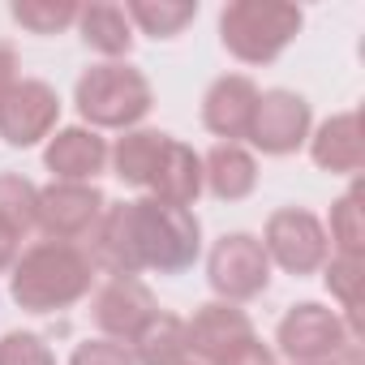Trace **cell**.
I'll return each instance as SVG.
<instances>
[{"label":"cell","instance_id":"cell-29","mask_svg":"<svg viewBox=\"0 0 365 365\" xmlns=\"http://www.w3.org/2000/svg\"><path fill=\"white\" fill-rule=\"evenodd\" d=\"M18 86V48L0 39V99Z\"/></svg>","mask_w":365,"mask_h":365},{"label":"cell","instance_id":"cell-20","mask_svg":"<svg viewBox=\"0 0 365 365\" xmlns=\"http://www.w3.org/2000/svg\"><path fill=\"white\" fill-rule=\"evenodd\" d=\"M168 138L172 133H159V129H129V133H120L116 146L108 150V163H112L116 180H125V185H133V190H146V180H150Z\"/></svg>","mask_w":365,"mask_h":365},{"label":"cell","instance_id":"cell-21","mask_svg":"<svg viewBox=\"0 0 365 365\" xmlns=\"http://www.w3.org/2000/svg\"><path fill=\"white\" fill-rule=\"evenodd\" d=\"M125 18H129V26H138L150 39H176L198 18V5L194 0H129Z\"/></svg>","mask_w":365,"mask_h":365},{"label":"cell","instance_id":"cell-32","mask_svg":"<svg viewBox=\"0 0 365 365\" xmlns=\"http://www.w3.org/2000/svg\"><path fill=\"white\" fill-rule=\"evenodd\" d=\"M180 365H202V361H194V356H190V361H180Z\"/></svg>","mask_w":365,"mask_h":365},{"label":"cell","instance_id":"cell-14","mask_svg":"<svg viewBox=\"0 0 365 365\" xmlns=\"http://www.w3.org/2000/svg\"><path fill=\"white\" fill-rule=\"evenodd\" d=\"M146 198L194 211V202L202 198V155L190 142L168 138L163 155H159V163H155V172L146 180Z\"/></svg>","mask_w":365,"mask_h":365},{"label":"cell","instance_id":"cell-1","mask_svg":"<svg viewBox=\"0 0 365 365\" xmlns=\"http://www.w3.org/2000/svg\"><path fill=\"white\" fill-rule=\"evenodd\" d=\"M91 267L108 275H180L202 254V224L185 207H168L155 198L116 202L103 211L95 232L86 237Z\"/></svg>","mask_w":365,"mask_h":365},{"label":"cell","instance_id":"cell-3","mask_svg":"<svg viewBox=\"0 0 365 365\" xmlns=\"http://www.w3.org/2000/svg\"><path fill=\"white\" fill-rule=\"evenodd\" d=\"M73 103H78V116L86 120V129L129 133L155 108V95H150V82H146L142 69H133L125 61H103V65H91L78 78Z\"/></svg>","mask_w":365,"mask_h":365},{"label":"cell","instance_id":"cell-11","mask_svg":"<svg viewBox=\"0 0 365 365\" xmlns=\"http://www.w3.org/2000/svg\"><path fill=\"white\" fill-rule=\"evenodd\" d=\"M159 314L155 292L138 275H112L95 297H91V322L103 331V339H133L150 318Z\"/></svg>","mask_w":365,"mask_h":365},{"label":"cell","instance_id":"cell-7","mask_svg":"<svg viewBox=\"0 0 365 365\" xmlns=\"http://www.w3.org/2000/svg\"><path fill=\"white\" fill-rule=\"evenodd\" d=\"M352 339H356V335L348 331V322H344L335 309L318 305V301L292 305V309L279 318V327H275V344H279V352H284L292 365H322V361H331L339 348H348Z\"/></svg>","mask_w":365,"mask_h":365},{"label":"cell","instance_id":"cell-18","mask_svg":"<svg viewBox=\"0 0 365 365\" xmlns=\"http://www.w3.org/2000/svg\"><path fill=\"white\" fill-rule=\"evenodd\" d=\"M78 35L91 52L108 56V61H120L129 56L133 48V26L125 18V5H108V0H91V5L78 9Z\"/></svg>","mask_w":365,"mask_h":365},{"label":"cell","instance_id":"cell-27","mask_svg":"<svg viewBox=\"0 0 365 365\" xmlns=\"http://www.w3.org/2000/svg\"><path fill=\"white\" fill-rule=\"evenodd\" d=\"M69 365H138L133 361V352H129V344H116V339H86V344H78L73 348V356H69Z\"/></svg>","mask_w":365,"mask_h":365},{"label":"cell","instance_id":"cell-2","mask_svg":"<svg viewBox=\"0 0 365 365\" xmlns=\"http://www.w3.org/2000/svg\"><path fill=\"white\" fill-rule=\"evenodd\" d=\"M9 271H14L9 275V297L31 314L69 309L95 284V267H91L86 250L65 245V241H39V245L22 250Z\"/></svg>","mask_w":365,"mask_h":365},{"label":"cell","instance_id":"cell-6","mask_svg":"<svg viewBox=\"0 0 365 365\" xmlns=\"http://www.w3.org/2000/svg\"><path fill=\"white\" fill-rule=\"evenodd\" d=\"M262 250L271 258V267L288 271V275H314L322 271V262L331 258V241H327V228L314 211L305 207H279L267 215V228H262Z\"/></svg>","mask_w":365,"mask_h":365},{"label":"cell","instance_id":"cell-22","mask_svg":"<svg viewBox=\"0 0 365 365\" xmlns=\"http://www.w3.org/2000/svg\"><path fill=\"white\" fill-rule=\"evenodd\" d=\"M35 211H39V185H31L18 172H0V232L22 241L35 232Z\"/></svg>","mask_w":365,"mask_h":365},{"label":"cell","instance_id":"cell-4","mask_svg":"<svg viewBox=\"0 0 365 365\" xmlns=\"http://www.w3.org/2000/svg\"><path fill=\"white\" fill-rule=\"evenodd\" d=\"M305 14L284 0H232L220 14V39L241 65H271L297 35Z\"/></svg>","mask_w":365,"mask_h":365},{"label":"cell","instance_id":"cell-23","mask_svg":"<svg viewBox=\"0 0 365 365\" xmlns=\"http://www.w3.org/2000/svg\"><path fill=\"white\" fill-rule=\"evenodd\" d=\"M322 284L327 292L339 301V318L348 322V331L361 339V258H344V254H331L322 262Z\"/></svg>","mask_w":365,"mask_h":365},{"label":"cell","instance_id":"cell-5","mask_svg":"<svg viewBox=\"0 0 365 365\" xmlns=\"http://www.w3.org/2000/svg\"><path fill=\"white\" fill-rule=\"evenodd\" d=\"M207 284L215 301H254L271 284V258L254 232H224L207 254Z\"/></svg>","mask_w":365,"mask_h":365},{"label":"cell","instance_id":"cell-24","mask_svg":"<svg viewBox=\"0 0 365 365\" xmlns=\"http://www.w3.org/2000/svg\"><path fill=\"white\" fill-rule=\"evenodd\" d=\"M78 9L82 5H73V0H14L9 18L31 35H61L78 22Z\"/></svg>","mask_w":365,"mask_h":365},{"label":"cell","instance_id":"cell-12","mask_svg":"<svg viewBox=\"0 0 365 365\" xmlns=\"http://www.w3.org/2000/svg\"><path fill=\"white\" fill-rule=\"evenodd\" d=\"M185 335H190V356L202 361V365H215L224 361L237 344H245L254 331L250 314L232 301H207L194 309V318L185 322Z\"/></svg>","mask_w":365,"mask_h":365},{"label":"cell","instance_id":"cell-28","mask_svg":"<svg viewBox=\"0 0 365 365\" xmlns=\"http://www.w3.org/2000/svg\"><path fill=\"white\" fill-rule=\"evenodd\" d=\"M215 365H279L275 361V348L271 344H262L258 335H250L245 344H237L224 361H215Z\"/></svg>","mask_w":365,"mask_h":365},{"label":"cell","instance_id":"cell-26","mask_svg":"<svg viewBox=\"0 0 365 365\" xmlns=\"http://www.w3.org/2000/svg\"><path fill=\"white\" fill-rule=\"evenodd\" d=\"M0 365H56L52 348L35 331H9L0 339Z\"/></svg>","mask_w":365,"mask_h":365},{"label":"cell","instance_id":"cell-15","mask_svg":"<svg viewBox=\"0 0 365 365\" xmlns=\"http://www.w3.org/2000/svg\"><path fill=\"white\" fill-rule=\"evenodd\" d=\"M108 142L86 129V125H69V129H56L48 138V150H43V163L56 180H73V185H95V176L108 168Z\"/></svg>","mask_w":365,"mask_h":365},{"label":"cell","instance_id":"cell-16","mask_svg":"<svg viewBox=\"0 0 365 365\" xmlns=\"http://www.w3.org/2000/svg\"><path fill=\"white\" fill-rule=\"evenodd\" d=\"M309 159L331 176H356L365 168V138L356 112H335L309 129Z\"/></svg>","mask_w":365,"mask_h":365},{"label":"cell","instance_id":"cell-8","mask_svg":"<svg viewBox=\"0 0 365 365\" xmlns=\"http://www.w3.org/2000/svg\"><path fill=\"white\" fill-rule=\"evenodd\" d=\"M108 198L99 185H73V180H52L39 190V211H35V228L48 241H65L78 245L95 232V224L103 220Z\"/></svg>","mask_w":365,"mask_h":365},{"label":"cell","instance_id":"cell-19","mask_svg":"<svg viewBox=\"0 0 365 365\" xmlns=\"http://www.w3.org/2000/svg\"><path fill=\"white\" fill-rule=\"evenodd\" d=\"M129 352L138 365H180L190 361V335H185V318L176 314H155L133 339H129Z\"/></svg>","mask_w":365,"mask_h":365},{"label":"cell","instance_id":"cell-25","mask_svg":"<svg viewBox=\"0 0 365 365\" xmlns=\"http://www.w3.org/2000/svg\"><path fill=\"white\" fill-rule=\"evenodd\" d=\"M331 254L344 258H361L365 254V224H361V185H352L335 207H331Z\"/></svg>","mask_w":365,"mask_h":365},{"label":"cell","instance_id":"cell-17","mask_svg":"<svg viewBox=\"0 0 365 365\" xmlns=\"http://www.w3.org/2000/svg\"><path fill=\"white\" fill-rule=\"evenodd\" d=\"M202 190L220 202H241L258 190V159L241 142H215L202 155Z\"/></svg>","mask_w":365,"mask_h":365},{"label":"cell","instance_id":"cell-9","mask_svg":"<svg viewBox=\"0 0 365 365\" xmlns=\"http://www.w3.org/2000/svg\"><path fill=\"white\" fill-rule=\"evenodd\" d=\"M309 129H314V112H309V99L297 95V91H262L258 95V108H254V120H250V142L262 150V155H297L305 142H309Z\"/></svg>","mask_w":365,"mask_h":365},{"label":"cell","instance_id":"cell-31","mask_svg":"<svg viewBox=\"0 0 365 365\" xmlns=\"http://www.w3.org/2000/svg\"><path fill=\"white\" fill-rule=\"evenodd\" d=\"M18 245H22V241H14L9 232H0V271H9V267L18 262Z\"/></svg>","mask_w":365,"mask_h":365},{"label":"cell","instance_id":"cell-13","mask_svg":"<svg viewBox=\"0 0 365 365\" xmlns=\"http://www.w3.org/2000/svg\"><path fill=\"white\" fill-rule=\"evenodd\" d=\"M258 86L245 73H224L207 86L202 95V125L220 138V142H241L250 133L254 108H258Z\"/></svg>","mask_w":365,"mask_h":365},{"label":"cell","instance_id":"cell-10","mask_svg":"<svg viewBox=\"0 0 365 365\" xmlns=\"http://www.w3.org/2000/svg\"><path fill=\"white\" fill-rule=\"evenodd\" d=\"M61 120V95L39 78H18V86L0 99V138L9 146H39L56 133Z\"/></svg>","mask_w":365,"mask_h":365},{"label":"cell","instance_id":"cell-33","mask_svg":"<svg viewBox=\"0 0 365 365\" xmlns=\"http://www.w3.org/2000/svg\"><path fill=\"white\" fill-rule=\"evenodd\" d=\"M322 365H327V361H322Z\"/></svg>","mask_w":365,"mask_h":365},{"label":"cell","instance_id":"cell-30","mask_svg":"<svg viewBox=\"0 0 365 365\" xmlns=\"http://www.w3.org/2000/svg\"><path fill=\"white\" fill-rule=\"evenodd\" d=\"M327 365H365V356H361V339H352L348 348H339Z\"/></svg>","mask_w":365,"mask_h":365}]
</instances>
